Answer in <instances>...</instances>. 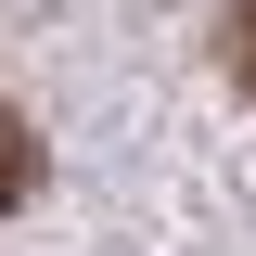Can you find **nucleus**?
Returning <instances> with one entry per match:
<instances>
[{
	"instance_id": "obj_1",
	"label": "nucleus",
	"mask_w": 256,
	"mask_h": 256,
	"mask_svg": "<svg viewBox=\"0 0 256 256\" xmlns=\"http://www.w3.org/2000/svg\"><path fill=\"white\" fill-rule=\"evenodd\" d=\"M26 192H38V128L0 102V205H26Z\"/></svg>"
},
{
	"instance_id": "obj_2",
	"label": "nucleus",
	"mask_w": 256,
	"mask_h": 256,
	"mask_svg": "<svg viewBox=\"0 0 256 256\" xmlns=\"http://www.w3.org/2000/svg\"><path fill=\"white\" fill-rule=\"evenodd\" d=\"M218 52H230V77L256 90V0H230V13H218Z\"/></svg>"
}]
</instances>
